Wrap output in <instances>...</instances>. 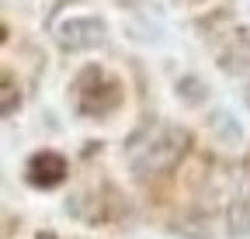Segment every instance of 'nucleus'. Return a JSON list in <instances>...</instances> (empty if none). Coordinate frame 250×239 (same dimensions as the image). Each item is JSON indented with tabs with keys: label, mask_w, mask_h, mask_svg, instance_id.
<instances>
[{
	"label": "nucleus",
	"mask_w": 250,
	"mask_h": 239,
	"mask_svg": "<svg viewBox=\"0 0 250 239\" xmlns=\"http://www.w3.org/2000/svg\"><path fill=\"white\" fill-rule=\"evenodd\" d=\"M229 236H250V201H233L226 212Z\"/></svg>",
	"instance_id": "39448f33"
},
{
	"label": "nucleus",
	"mask_w": 250,
	"mask_h": 239,
	"mask_svg": "<svg viewBox=\"0 0 250 239\" xmlns=\"http://www.w3.org/2000/svg\"><path fill=\"white\" fill-rule=\"evenodd\" d=\"M21 108V91L11 80H0V118H7Z\"/></svg>",
	"instance_id": "0eeeda50"
},
{
	"label": "nucleus",
	"mask_w": 250,
	"mask_h": 239,
	"mask_svg": "<svg viewBox=\"0 0 250 239\" xmlns=\"http://www.w3.org/2000/svg\"><path fill=\"white\" fill-rule=\"evenodd\" d=\"M35 239H56V236H52V232H42V236H35Z\"/></svg>",
	"instance_id": "6e6552de"
},
{
	"label": "nucleus",
	"mask_w": 250,
	"mask_h": 239,
	"mask_svg": "<svg viewBox=\"0 0 250 239\" xmlns=\"http://www.w3.org/2000/svg\"><path fill=\"white\" fill-rule=\"evenodd\" d=\"M108 38V24L94 14H80V18H70L56 28V42L66 49V52H83V49H98L104 45Z\"/></svg>",
	"instance_id": "f03ea898"
},
{
	"label": "nucleus",
	"mask_w": 250,
	"mask_h": 239,
	"mask_svg": "<svg viewBox=\"0 0 250 239\" xmlns=\"http://www.w3.org/2000/svg\"><path fill=\"white\" fill-rule=\"evenodd\" d=\"M247 108H250V87H247Z\"/></svg>",
	"instance_id": "1a4fd4ad"
},
{
	"label": "nucleus",
	"mask_w": 250,
	"mask_h": 239,
	"mask_svg": "<svg viewBox=\"0 0 250 239\" xmlns=\"http://www.w3.org/2000/svg\"><path fill=\"white\" fill-rule=\"evenodd\" d=\"M80 87H87V91L80 94V111H83V114L101 118V114H108V111L118 108V83H115L104 70L90 66V70L80 76Z\"/></svg>",
	"instance_id": "7ed1b4c3"
},
{
	"label": "nucleus",
	"mask_w": 250,
	"mask_h": 239,
	"mask_svg": "<svg viewBox=\"0 0 250 239\" xmlns=\"http://www.w3.org/2000/svg\"><path fill=\"white\" fill-rule=\"evenodd\" d=\"M28 181L35 184V187H42V191H49V187H59L62 181H66V160H62L59 153H35L28 160Z\"/></svg>",
	"instance_id": "20e7f679"
},
{
	"label": "nucleus",
	"mask_w": 250,
	"mask_h": 239,
	"mask_svg": "<svg viewBox=\"0 0 250 239\" xmlns=\"http://www.w3.org/2000/svg\"><path fill=\"white\" fill-rule=\"evenodd\" d=\"M188 142V132L177 125H146L129 142V166L136 177H160L181 163Z\"/></svg>",
	"instance_id": "f257e3e1"
},
{
	"label": "nucleus",
	"mask_w": 250,
	"mask_h": 239,
	"mask_svg": "<svg viewBox=\"0 0 250 239\" xmlns=\"http://www.w3.org/2000/svg\"><path fill=\"white\" fill-rule=\"evenodd\" d=\"M212 132H215L219 139L240 142V125H236V118L226 114V111H215V114H212Z\"/></svg>",
	"instance_id": "423d86ee"
}]
</instances>
